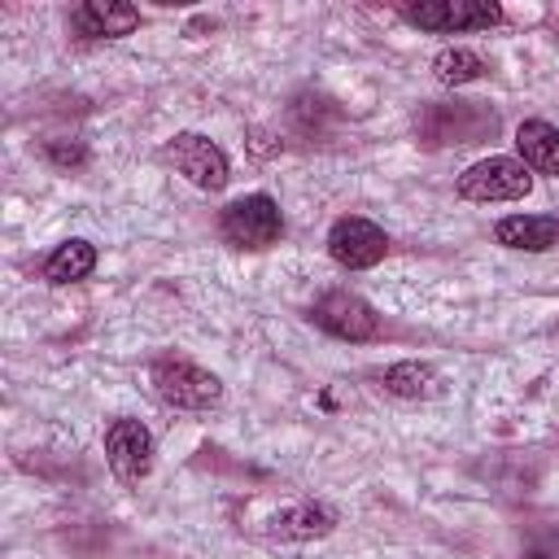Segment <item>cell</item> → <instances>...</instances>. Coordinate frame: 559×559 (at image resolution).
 <instances>
[{"instance_id": "12", "label": "cell", "mask_w": 559, "mask_h": 559, "mask_svg": "<svg viewBox=\"0 0 559 559\" xmlns=\"http://www.w3.org/2000/svg\"><path fill=\"white\" fill-rule=\"evenodd\" d=\"M515 148L528 170L559 175V127H550L546 118H524L515 127Z\"/></svg>"}, {"instance_id": "13", "label": "cell", "mask_w": 559, "mask_h": 559, "mask_svg": "<svg viewBox=\"0 0 559 559\" xmlns=\"http://www.w3.org/2000/svg\"><path fill=\"white\" fill-rule=\"evenodd\" d=\"M380 384H384V393L406 397V402H419V397H437L441 393V376L428 362H393V367L380 371Z\"/></svg>"}, {"instance_id": "5", "label": "cell", "mask_w": 559, "mask_h": 559, "mask_svg": "<svg viewBox=\"0 0 559 559\" xmlns=\"http://www.w3.org/2000/svg\"><path fill=\"white\" fill-rule=\"evenodd\" d=\"M162 157L197 188L205 192H218L227 183V153L210 140V135H197V131H179L175 140H166Z\"/></svg>"}, {"instance_id": "11", "label": "cell", "mask_w": 559, "mask_h": 559, "mask_svg": "<svg viewBox=\"0 0 559 559\" xmlns=\"http://www.w3.org/2000/svg\"><path fill=\"white\" fill-rule=\"evenodd\" d=\"M140 22V9L131 4H118V0H87L83 9L70 13V26L87 39H114V35H127L135 31Z\"/></svg>"}, {"instance_id": "7", "label": "cell", "mask_w": 559, "mask_h": 559, "mask_svg": "<svg viewBox=\"0 0 559 559\" xmlns=\"http://www.w3.org/2000/svg\"><path fill=\"white\" fill-rule=\"evenodd\" d=\"M328 253H332V262L345 266V271H367V266H376V262L389 253V236H384L371 218L345 214V218H336L332 231H328Z\"/></svg>"}, {"instance_id": "3", "label": "cell", "mask_w": 559, "mask_h": 559, "mask_svg": "<svg viewBox=\"0 0 559 559\" xmlns=\"http://www.w3.org/2000/svg\"><path fill=\"white\" fill-rule=\"evenodd\" d=\"M402 17L419 31L454 35V31H489L502 22V4L493 0H419L402 4Z\"/></svg>"}, {"instance_id": "1", "label": "cell", "mask_w": 559, "mask_h": 559, "mask_svg": "<svg viewBox=\"0 0 559 559\" xmlns=\"http://www.w3.org/2000/svg\"><path fill=\"white\" fill-rule=\"evenodd\" d=\"M148 380L157 389V397L175 411H210L223 402V384L214 371L188 362V358H157L148 367Z\"/></svg>"}, {"instance_id": "15", "label": "cell", "mask_w": 559, "mask_h": 559, "mask_svg": "<svg viewBox=\"0 0 559 559\" xmlns=\"http://www.w3.org/2000/svg\"><path fill=\"white\" fill-rule=\"evenodd\" d=\"M432 74L445 83V87H463V83H476L480 74H485V61H480V52H472V48H441L437 57H432Z\"/></svg>"}, {"instance_id": "8", "label": "cell", "mask_w": 559, "mask_h": 559, "mask_svg": "<svg viewBox=\"0 0 559 559\" xmlns=\"http://www.w3.org/2000/svg\"><path fill=\"white\" fill-rule=\"evenodd\" d=\"M105 459L122 485H140L153 472V432L140 419H114L105 432Z\"/></svg>"}, {"instance_id": "14", "label": "cell", "mask_w": 559, "mask_h": 559, "mask_svg": "<svg viewBox=\"0 0 559 559\" xmlns=\"http://www.w3.org/2000/svg\"><path fill=\"white\" fill-rule=\"evenodd\" d=\"M92 266H96V245L83 240V236H70V240H61V245L48 253L44 275H48L52 284H74V280H83Z\"/></svg>"}, {"instance_id": "10", "label": "cell", "mask_w": 559, "mask_h": 559, "mask_svg": "<svg viewBox=\"0 0 559 559\" xmlns=\"http://www.w3.org/2000/svg\"><path fill=\"white\" fill-rule=\"evenodd\" d=\"M493 236H498V245H507V249L546 253V249L559 245V218H550V214H507V218H498Z\"/></svg>"}, {"instance_id": "4", "label": "cell", "mask_w": 559, "mask_h": 559, "mask_svg": "<svg viewBox=\"0 0 559 559\" xmlns=\"http://www.w3.org/2000/svg\"><path fill=\"white\" fill-rule=\"evenodd\" d=\"M218 227H223V240L236 245V249H266V245L280 240L284 214H280V205L266 192H253V197H236L223 210Z\"/></svg>"}, {"instance_id": "16", "label": "cell", "mask_w": 559, "mask_h": 559, "mask_svg": "<svg viewBox=\"0 0 559 559\" xmlns=\"http://www.w3.org/2000/svg\"><path fill=\"white\" fill-rule=\"evenodd\" d=\"M524 559H559V528H542V533L528 542Z\"/></svg>"}, {"instance_id": "2", "label": "cell", "mask_w": 559, "mask_h": 559, "mask_svg": "<svg viewBox=\"0 0 559 559\" xmlns=\"http://www.w3.org/2000/svg\"><path fill=\"white\" fill-rule=\"evenodd\" d=\"M454 188H459L463 201H480V205H489V201H520V197H528L533 175H528V166L520 157H480V162H472L459 175Z\"/></svg>"}, {"instance_id": "9", "label": "cell", "mask_w": 559, "mask_h": 559, "mask_svg": "<svg viewBox=\"0 0 559 559\" xmlns=\"http://www.w3.org/2000/svg\"><path fill=\"white\" fill-rule=\"evenodd\" d=\"M332 528H336V511L323 507V502H310V498L288 502V507L275 511L271 524H266V533H271L275 542H310V537H328Z\"/></svg>"}, {"instance_id": "6", "label": "cell", "mask_w": 559, "mask_h": 559, "mask_svg": "<svg viewBox=\"0 0 559 559\" xmlns=\"http://www.w3.org/2000/svg\"><path fill=\"white\" fill-rule=\"evenodd\" d=\"M310 319H314V328H323L328 336H341V341H371L380 332V314L349 288L323 293L310 306Z\"/></svg>"}, {"instance_id": "17", "label": "cell", "mask_w": 559, "mask_h": 559, "mask_svg": "<svg viewBox=\"0 0 559 559\" xmlns=\"http://www.w3.org/2000/svg\"><path fill=\"white\" fill-rule=\"evenodd\" d=\"M48 162H52V166H79V162H83V144H74V140H70V144H66V140H52V144H48Z\"/></svg>"}]
</instances>
